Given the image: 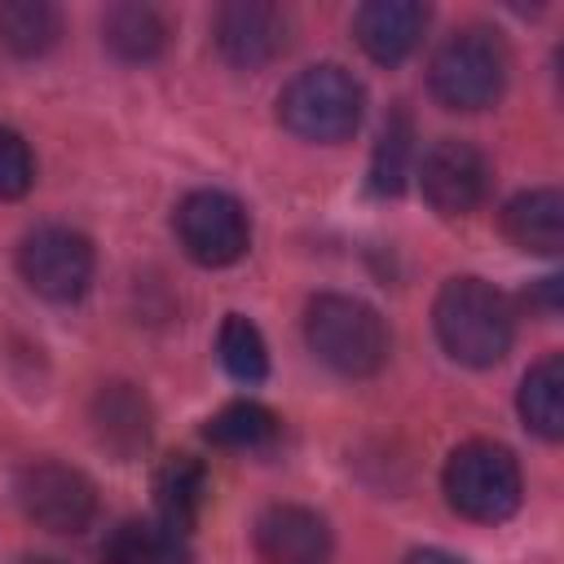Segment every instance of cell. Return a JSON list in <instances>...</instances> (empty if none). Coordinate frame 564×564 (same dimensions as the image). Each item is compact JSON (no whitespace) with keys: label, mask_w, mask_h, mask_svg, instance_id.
Wrapping results in <instances>:
<instances>
[{"label":"cell","mask_w":564,"mask_h":564,"mask_svg":"<svg viewBox=\"0 0 564 564\" xmlns=\"http://www.w3.org/2000/svg\"><path fill=\"white\" fill-rule=\"evenodd\" d=\"M286 35H291V22L269 0H225L212 18L216 53L234 70H264L286 53Z\"/></svg>","instance_id":"obj_10"},{"label":"cell","mask_w":564,"mask_h":564,"mask_svg":"<svg viewBox=\"0 0 564 564\" xmlns=\"http://www.w3.org/2000/svg\"><path fill=\"white\" fill-rule=\"evenodd\" d=\"M516 410L533 436H542V441L564 436V357L560 352H546L524 370Z\"/></svg>","instance_id":"obj_18"},{"label":"cell","mask_w":564,"mask_h":564,"mask_svg":"<svg viewBox=\"0 0 564 564\" xmlns=\"http://www.w3.org/2000/svg\"><path fill=\"white\" fill-rule=\"evenodd\" d=\"M172 229L181 251L203 269L238 264L251 247V216L225 189H189L172 212Z\"/></svg>","instance_id":"obj_7"},{"label":"cell","mask_w":564,"mask_h":564,"mask_svg":"<svg viewBox=\"0 0 564 564\" xmlns=\"http://www.w3.org/2000/svg\"><path fill=\"white\" fill-rule=\"evenodd\" d=\"M507 75H511V53L502 35L485 22H467L436 44L427 62V93L445 110L476 115L507 93Z\"/></svg>","instance_id":"obj_2"},{"label":"cell","mask_w":564,"mask_h":564,"mask_svg":"<svg viewBox=\"0 0 564 564\" xmlns=\"http://www.w3.org/2000/svg\"><path fill=\"white\" fill-rule=\"evenodd\" d=\"M502 234L529 256H560L564 251V194L551 185L520 189L502 207Z\"/></svg>","instance_id":"obj_14"},{"label":"cell","mask_w":564,"mask_h":564,"mask_svg":"<svg viewBox=\"0 0 564 564\" xmlns=\"http://www.w3.org/2000/svg\"><path fill=\"white\" fill-rule=\"evenodd\" d=\"M101 564H189V538L154 520H119L101 542Z\"/></svg>","instance_id":"obj_16"},{"label":"cell","mask_w":564,"mask_h":564,"mask_svg":"<svg viewBox=\"0 0 564 564\" xmlns=\"http://www.w3.org/2000/svg\"><path fill=\"white\" fill-rule=\"evenodd\" d=\"M441 489L454 516L471 524H502L520 511L524 476L507 445L498 441H463L449 449L441 467Z\"/></svg>","instance_id":"obj_5"},{"label":"cell","mask_w":564,"mask_h":564,"mask_svg":"<svg viewBox=\"0 0 564 564\" xmlns=\"http://www.w3.org/2000/svg\"><path fill=\"white\" fill-rule=\"evenodd\" d=\"M203 436H207L212 445H220V449L260 454V449H269V445L282 436V419H278L269 405H260V401H229V405H220V410L207 419Z\"/></svg>","instance_id":"obj_19"},{"label":"cell","mask_w":564,"mask_h":564,"mask_svg":"<svg viewBox=\"0 0 564 564\" xmlns=\"http://www.w3.org/2000/svg\"><path fill=\"white\" fill-rule=\"evenodd\" d=\"M304 344L308 352L344 375V379H370L388 361V322L375 304L339 291H322L304 304Z\"/></svg>","instance_id":"obj_3"},{"label":"cell","mask_w":564,"mask_h":564,"mask_svg":"<svg viewBox=\"0 0 564 564\" xmlns=\"http://www.w3.org/2000/svg\"><path fill=\"white\" fill-rule=\"evenodd\" d=\"M13 498H18L22 516L48 533H79L97 516L93 480L62 458H31L26 467H18Z\"/></svg>","instance_id":"obj_8"},{"label":"cell","mask_w":564,"mask_h":564,"mask_svg":"<svg viewBox=\"0 0 564 564\" xmlns=\"http://www.w3.org/2000/svg\"><path fill=\"white\" fill-rule=\"evenodd\" d=\"M207 502V467L194 454H167L154 467V511L167 529L185 533L198 524V511Z\"/></svg>","instance_id":"obj_15"},{"label":"cell","mask_w":564,"mask_h":564,"mask_svg":"<svg viewBox=\"0 0 564 564\" xmlns=\"http://www.w3.org/2000/svg\"><path fill=\"white\" fill-rule=\"evenodd\" d=\"M361 115H366V88L339 62L304 66L278 93V123L291 137L313 141V145L348 141L361 128Z\"/></svg>","instance_id":"obj_4"},{"label":"cell","mask_w":564,"mask_h":564,"mask_svg":"<svg viewBox=\"0 0 564 564\" xmlns=\"http://www.w3.org/2000/svg\"><path fill=\"white\" fill-rule=\"evenodd\" d=\"M427 22H432V9L419 0H366L352 13V35L370 62L401 66L419 48Z\"/></svg>","instance_id":"obj_13"},{"label":"cell","mask_w":564,"mask_h":564,"mask_svg":"<svg viewBox=\"0 0 564 564\" xmlns=\"http://www.w3.org/2000/svg\"><path fill=\"white\" fill-rule=\"evenodd\" d=\"M251 551L260 564H326L335 538L322 511L300 502H273L251 524Z\"/></svg>","instance_id":"obj_12"},{"label":"cell","mask_w":564,"mask_h":564,"mask_svg":"<svg viewBox=\"0 0 564 564\" xmlns=\"http://www.w3.org/2000/svg\"><path fill=\"white\" fill-rule=\"evenodd\" d=\"M18 564H66V560H53V555H26V560H18Z\"/></svg>","instance_id":"obj_25"},{"label":"cell","mask_w":564,"mask_h":564,"mask_svg":"<svg viewBox=\"0 0 564 564\" xmlns=\"http://www.w3.org/2000/svg\"><path fill=\"white\" fill-rule=\"evenodd\" d=\"M101 44L119 62H154L167 48V18L141 0L110 4L101 13Z\"/></svg>","instance_id":"obj_17"},{"label":"cell","mask_w":564,"mask_h":564,"mask_svg":"<svg viewBox=\"0 0 564 564\" xmlns=\"http://www.w3.org/2000/svg\"><path fill=\"white\" fill-rule=\"evenodd\" d=\"M401 564H467V560H458L454 551H441V546H419V551H410Z\"/></svg>","instance_id":"obj_24"},{"label":"cell","mask_w":564,"mask_h":564,"mask_svg":"<svg viewBox=\"0 0 564 564\" xmlns=\"http://www.w3.org/2000/svg\"><path fill=\"white\" fill-rule=\"evenodd\" d=\"M31 185H35V159H31V145L22 141V132H13V128L0 123V203L22 198Z\"/></svg>","instance_id":"obj_23"},{"label":"cell","mask_w":564,"mask_h":564,"mask_svg":"<svg viewBox=\"0 0 564 564\" xmlns=\"http://www.w3.org/2000/svg\"><path fill=\"white\" fill-rule=\"evenodd\" d=\"M432 330L449 361L489 370L516 344V308L494 282L476 273H458L436 291Z\"/></svg>","instance_id":"obj_1"},{"label":"cell","mask_w":564,"mask_h":564,"mask_svg":"<svg viewBox=\"0 0 564 564\" xmlns=\"http://www.w3.org/2000/svg\"><path fill=\"white\" fill-rule=\"evenodd\" d=\"M414 176L419 189L427 198V207L436 216H467L489 198L494 172L480 145H471L467 137H436L419 159H414Z\"/></svg>","instance_id":"obj_9"},{"label":"cell","mask_w":564,"mask_h":564,"mask_svg":"<svg viewBox=\"0 0 564 564\" xmlns=\"http://www.w3.org/2000/svg\"><path fill=\"white\" fill-rule=\"evenodd\" d=\"M414 159H419L414 154V123L405 110H392L379 141H375V154H370V189L375 194H401Z\"/></svg>","instance_id":"obj_22"},{"label":"cell","mask_w":564,"mask_h":564,"mask_svg":"<svg viewBox=\"0 0 564 564\" xmlns=\"http://www.w3.org/2000/svg\"><path fill=\"white\" fill-rule=\"evenodd\" d=\"M62 40V13L48 0H4L0 4V44L13 57H44Z\"/></svg>","instance_id":"obj_20"},{"label":"cell","mask_w":564,"mask_h":564,"mask_svg":"<svg viewBox=\"0 0 564 564\" xmlns=\"http://www.w3.org/2000/svg\"><path fill=\"white\" fill-rule=\"evenodd\" d=\"M93 238L70 225H35L18 242V273L48 304H75L93 286Z\"/></svg>","instance_id":"obj_6"},{"label":"cell","mask_w":564,"mask_h":564,"mask_svg":"<svg viewBox=\"0 0 564 564\" xmlns=\"http://www.w3.org/2000/svg\"><path fill=\"white\" fill-rule=\"evenodd\" d=\"M88 432L101 454L115 463H132L154 441V405L132 379H106L88 397Z\"/></svg>","instance_id":"obj_11"},{"label":"cell","mask_w":564,"mask_h":564,"mask_svg":"<svg viewBox=\"0 0 564 564\" xmlns=\"http://www.w3.org/2000/svg\"><path fill=\"white\" fill-rule=\"evenodd\" d=\"M216 357H220V366H225V375H229L234 383L256 388V383L269 379V348H264V335H260V326H256L251 317H242V313H225V322H220V330H216Z\"/></svg>","instance_id":"obj_21"}]
</instances>
